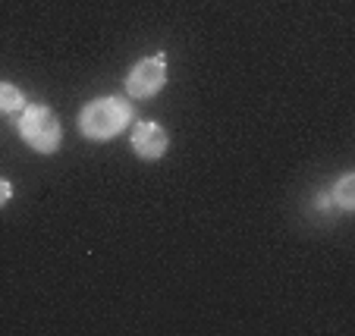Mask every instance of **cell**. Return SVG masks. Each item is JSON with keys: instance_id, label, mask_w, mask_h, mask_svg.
Segmentation results:
<instances>
[{"instance_id": "7a4b0ae2", "label": "cell", "mask_w": 355, "mask_h": 336, "mask_svg": "<svg viewBox=\"0 0 355 336\" xmlns=\"http://www.w3.org/2000/svg\"><path fill=\"white\" fill-rule=\"evenodd\" d=\"M19 135L32 145L35 151H41V154H54L57 148H60V120H57V114L51 107H44V104H28V107L19 110Z\"/></svg>"}, {"instance_id": "6da1fadb", "label": "cell", "mask_w": 355, "mask_h": 336, "mask_svg": "<svg viewBox=\"0 0 355 336\" xmlns=\"http://www.w3.org/2000/svg\"><path fill=\"white\" fill-rule=\"evenodd\" d=\"M129 116H132V107H129L126 98H98V101L82 107L79 129L85 139L104 141V139L120 135L129 126Z\"/></svg>"}, {"instance_id": "277c9868", "label": "cell", "mask_w": 355, "mask_h": 336, "mask_svg": "<svg viewBox=\"0 0 355 336\" xmlns=\"http://www.w3.org/2000/svg\"><path fill=\"white\" fill-rule=\"evenodd\" d=\"M167 145L170 139L157 123H139L132 129V151L139 157H145V161H161L167 154Z\"/></svg>"}, {"instance_id": "8992f818", "label": "cell", "mask_w": 355, "mask_h": 336, "mask_svg": "<svg viewBox=\"0 0 355 336\" xmlns=\"http://www.w3.org/2000/svg\"><path fill=\"white\" fill-rule=\"evenodd\" d=\"M352 188H355V176H352V173L343 176L340 186L334 188V198L340 202V208H343V211H352V208H355V195H352Z\"/></svg>"}, {"instance_id": "3957f363", "label": "cell", "mask_w": 355, "mask_h": 336, "mask_svg": "<svg viewBox=\"0 0 355 336\" xmlns=\"http://www.w3.org/2000/svg\"><path fill=\"white\" fill-rule=\"evenodd\" d=\"M167 82V67H164V57H145L132 67V73L126 76V88L132 98H151L157 94Z\"/></svg>"}, {"instance_id": "52a82bcc", "label": "cell", "mask_w": 355, "mask_h": 336, "mask_svg": "<svg viewBox=\"0 0 355 336\" xmlns=\"http://www.w3.org/2000/svg\"><path fill=\"white\" fill-rule=\"evenodd\" d=\"M10 195H13V186H10L7 179H0V208L10 202Z\"/></svg>"}, {"instance_id": "5b68a950", "label": "cell", "mask_w": 355, "mask_h": 336, "mask_svg": "<svg viewBox=\"0 0 355 336\" xmlns=\"http://www.w3.org/2000/svg\"><path fill=\"white\" fill-rule=\"evenodd\" d=\"M22 107H26V98H22L19 88L10 85V82H0V110L3 114H19Z\"/></svg>"}]
</instances>
